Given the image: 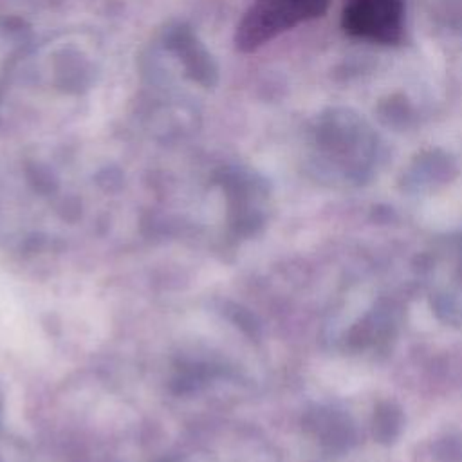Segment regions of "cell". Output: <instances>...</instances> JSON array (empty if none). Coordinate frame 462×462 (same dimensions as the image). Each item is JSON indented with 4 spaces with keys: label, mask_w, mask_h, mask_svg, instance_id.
Masks as SVG:
<instances>
[{
    "label": "cell",
    "mask_w": 462,
    "mask_h": 462,
    "mask_svg": "<svg viewBox=\"0 0 462 462\" xmlns=\"http://www.w3.org/2000/svg\"><path fill=\"white\" fill-rule=\"evenodd\" d=\"M312 146L323 168L354 182L370 177L383 153L370 121L348 106L327 108L314 119Z\"/></svg>",
    "instance_id": "obj_1"
},
{
    "label": "cell",
    "mask_w": 462,
    "mask_h": 462,
    "mask_svg": "<svg viewBox=\"0 0 462 462\" xmlns=\"http://www.w3.org/2000/svg\"><path fill=\"white\" fill-rule=\"evenodd\" d=\"M330 0H253L235 31V47L254 52L292 27L321 16Z\"/></svg>",
    "instance_id": "obj_2"
},
{
    "label": "cell",
    "mask_w": 462,
    "mask_h": 462,
    "mask_svg": "<svg viewBox=\"0 0 462 462\" xmlns=\"http://www.w3.org/2000/svg\"><path fill=\"white\" fill-rule=\"evenodd\" d=\"M341 25L346 34L366 42L393 45L404 34L402 0H345Z\"/></svg>",
    "instance_id": "obj_3"
},
{
    "label": "cell",
    "mask_w": 462,
    "mask_h": 462,
    "mask_svg": "<svg viewBox=\"0 0 462 462\" xmlns=\"http://www.w3.org/2000/svg\"><path fill=\"white\" fill-rule=\"evenodd\" d=\"M431 22L448 31H462V0H420Z\"/></svg>",
    "instance_id": "obj_4"
},
{
    "label": "cell",
    "mask_w": 462,
    "mask_h": 462,
    "mask_svg": "<svg viewBox=\"0 0 462 462\" xmlns=\"http://www.w3.org/2000/svg\"><path fill=\"white\" fill-rule=\"evenodd\" d=\"M401 430V413L392 404H383L375 411L374 419V433L379 440L390 442L397 437Z\"/></svg>",
    "instance_id": "obj_5"
}]
</instances>
